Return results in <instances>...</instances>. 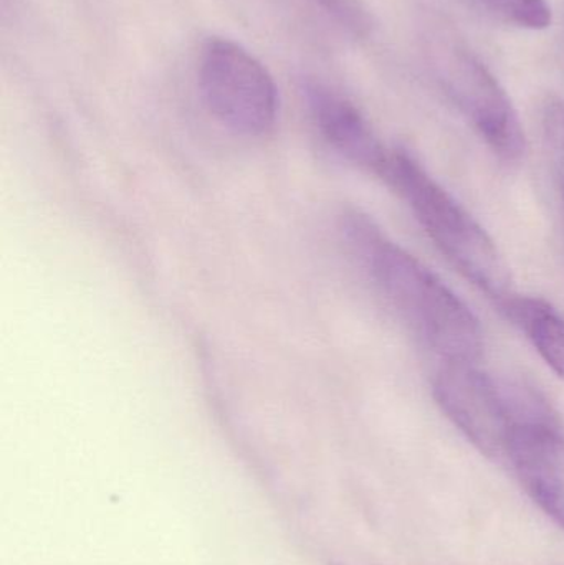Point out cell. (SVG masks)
Here are the masks:
<instances>
[{
  "label": "cell",
  "instance_id": "ba28073f",
  "mask_svg": "<svg viewBox=\"0 0 564 565\" xmlns=\"http://www.w3.org/2000/svg\"><path fill=\"white\" fill-rule=\"evenodd\" d=\"M507 318L522 329L540 358L564 381V318L549 301L512 295L500 305Z\"/></svg>",
  "mask_w": 564,
  "mask_h": 565
},
{
  "label": "cell",
  "instance_id": "277c9868",
  "mask_svg": "<svg viewBox=\"0 0 564 565\" xmlns=\"http://www.w3.org/2000/svg\"><path fill=\"white\" fill-rule=\"evenodd\" d=\"M443 82L493 154L506 164H519L526 151L525 132L509 93L489 68L467 50L454 49L444 60Z\"/></svg>",
  "mask_w": 564,
  "mask_h": 565
},
{
  "label": "cell",
  "instance_id": "30bf717a",
  "mask_svg": "<svg viewBox=\"0 0 564 565\" xmlns=\"http://www.w3.org/2000/svg\"><path fill=\"white\" fill-rule=\"evenodd\" d=\"M543 142L564 201V99L550 98L542 113Z\"/></svg>",
  "mask_w": 564,
  "mask_h": 565
},
{
  "label": "cell",
  "instance_id": "5b68a950",
  "mask_svg": "<svg viewBox=\"0 0 564 565\" xmlns=\"http://www.w3.org/2000/svg\"><path fill=\"white\" fill-rule=\"evenodd\" d=\"M434 398L467 440L492 460L507 458L512 418L502 387L470 362H450L434 377Z\"/></svg>",
  "mask_w": 564,
  "mask_h": 565
},
{
  "label": "cell",
  "instance_id": "8fae6325",
  "mask_svg": "<svg viewBox=\"0 0 564 565\" xmlns=\"http://www.w3.org/2000/svg\"><path fill=\"white\" fill-rule=\"evenodd\" d=\"M321 6L333 13L344 26L358 35H366L371 29L370 13L361 6L360 0H320Z\"/></svg>",
  "mask_w": 564,
  "mask_h": 565
},
{
  "label": "cell",
  "instance_id": "8992f818",
  "mask_svg": "<svg viewBox=\"0 0 564 565\" xmlns=\"http://www.w3.org/2000/svg\"><path fill=\"white\" fill-rule=\"evenodd\" d=\"M507 458L533 503L564 530L562 424L515 425Z\"/></svg>",
  "mask_w": 564,
  "mask_h": 565
},
{
  "label": "cell",
  "instance_id": "3957f363",
  "mask_svg": "<svg viewBox=\"0 0 564 565\" xmlns=\"http://www.w3.org/2000/svg\"><path fill=\"white\" fill-rule=\"evenodd\" d=\"M199 88L211 115L242 136L267 135L277 119L274 78L254 55L231 40L205 43Z\"/></svg>",
  "mask_w": 564,
  "mask_h": 565
},
{
  "label": "cell",
  "instance_id": "52a82bcc",
  "mask_svg": "<svg viewBox=\"0 0 564 565\" xmlns=\"http://www.w3.org/2000/svg\"><path fill=\"white\" fill-rule=\"evenodd\" d=\"M307 102L315 125L328 146L351 164L383 178L391 149L380 141L360 108L318 83L307 86Z\"/></svg>",
  "mask_w": 564,
  "mask_h": 565
},
{
  "label": "cell",
  "instance_id": "6da1fadb",
  "mask_svg": "<svg viewBox=\"0 0 564 565\" xmlns=\"http://www.w3.org/2000/svg\"><path fill=\"white\" fill-rule=\"evenodd\" d=\"M341 232L381 291L421 339L446 361H479L483 351L482 326L446 282L387 241L376 224L360 212L343 215Z\"/></svg>",
  "mask_w": 564,
  "mask_h": 565
},
{
  "label": "cell",
  "instance_id": "9c48e42d",
  "mask_svg": "<svg viewBox=\"0 0 564 565\" xmlns=\"http://www.w3.org/2000/svg\"><path fill=\"white\" fill-rule=\"evenodd\" d=\"M483 12L525 30H546L553 22L546 0H472Z\"/></svg>",
  "mask_w": 564,
  "mask_h": 565
},
{
  "label": "cell",
  "instance_id": "7a4b0ae2",
  "mask_svg": "<svg viewBox=\"0 0 564 565\" xmlns=\"http://www.w3.org/2000/svg\"><path fill=\"white\" fill-rule=\"evenodd\" d=\"M381 181L400 194L444 257L480 291L502 305L512 289L506 258L486 228L404 151H391Z\"/></svg>",
  "mask_w": 564,
  "mask_h": 565
}]
</instances>
